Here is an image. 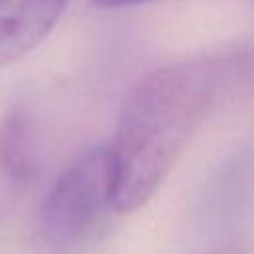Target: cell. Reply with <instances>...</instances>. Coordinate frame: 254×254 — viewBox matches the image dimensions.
<instances>
[{"label":"cell","mask_w":254,"mask_h":254,"mask_svg":"<svg viewBox=\"0 0 254 254\" xmlns=\"http://www.w3.org/2000/svg\"><path fill=\"white\" fill-rule=\"evenodd\" d=\"M236 73L234 54L198 56L153 69L131 87L107 147L115 210L131 212L155 194Z\"/></svg>","instance_id":"1"},{"label":"cell","mask_w":254,"mask_h":254,"mask_svg":"<svg viewBox=\"0 0 254 254\" xmlns=\"http://www.w3.org/2000/svg\"><path fill=\"white\" fill-rule=\"evenodd\" d=\"M113 173L107 147H93L69 163L40 210V230L54 248H69L81 242L111 206Z\"/></svg>","instance_id":"2"},{"label":"cell","mask_w":254,"mask_h":254,"mask_svg":"<svg viewBox=\"0 0 254 254\" xmlns=\"http://www.w3.org/2000/svg\"><path fill=\"white\" fill-rule=\"evenodd\" d=\"M69 0H0V67L32 52L54 30Z\"/></svg>","instance_id":"3"},{"label":"cell","mask_w":254,"mask_h":254,"mask_svg":"<svg viewBox=\"0 0 254 254\" xmlns=\"http://www.w3.org/2000/svg\"><path fill=\"white\" fill-rule=\"evenodd\" d=\"M0 169L16 183H26L34 173L32 125L22 109H12L0 123Z\"/></svg>","instance_id":"4"},{"label":"cell","mask_w":254,"mask_h":254,"mask_svg":"<svg viewBox=\"0 0 254 254\" xmlns=\"http://www.w3.org/2000/svg\"><path fill=\"white\" fill-rule=\"evenodd\" d=\"M97 8H123V6H133V4H141V2H149V0H91Z\"/></svg>","instance_id":"5"}]
</instances>
